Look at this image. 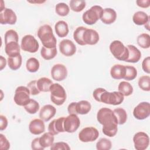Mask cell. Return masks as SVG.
Instances as JSON below:
<instances>
[{
	"instance_id": "obj_1",
	"label": "cell",
	"mask_w": 150,
	"mask_h": 150,
	"mask_svg": "<svg viewBox=\"0 0 150 150\" xmlns=\"http://www.w3.org/2000/svg\"><path fill=\"white\" fill-rule=\"evenodd\" d=\"M97 120L103 125L102 131L104 135L113 137L117 134L118 124L112 110L107 107L100 108L97 114Z\"/></svg>"
},
{
	"instance_id": "obj_2",
	"label": "cell",
	"mask_w": 150,
	"mask_h": 150,
	"mask_svg": "<svg viewBox=\"0 0 150 150\" xmlns=\"http://www.w3.org/2000/svg\"><path fill=\"white\" fill-rule=\"evenodd\" d=\"M39 39L40 40L43 46L46 48H53L56 47L57 40L53 33L52 27L47 24L41 26L37 33Z\"/></svg>"
},
{
	"instance_id": "obj_3",
	"label": "cell",
	"mask_w": 150,
	"mask_h": 150,
	"mask_svg": "<svg viewBox=\"0 0 150 150\" xmlns=\"http://www.w3.org/2000/svg\"><path fill=\"white\" fill-rule=\"evenodd\" d=\"M109 48L111 54L117 60L125 62L128 59L129 55L128 48L121 41L117 40L112 41Z\"/></svg>"
},
{
	"instance_id": "obj_4",
	"label": "cell",
	"mask_w": 150,
	"mask_h": 150,
	"mask_svg": "<svg viewBox=\"0 0 150 150\" xmlns=\"http://www.w3.org/2000/svg\"><path fill=\"white\" fill-rule=\"evenodd\" d=\"M50 100L57 105H62L66 100V93L64 87L59 83H53L50 87Z\"/></svg>"
},
{
	"instance_id": "obj_5",
	"label": "cell",
	"mask_w": 150,
	"mask_h": 150,
	"mask_svg": "<svg viewBox=\"0 0 150 150\" xmlns=\"http://www.w3.org/2000/svg\"><path fill=\"white\" fill-rule=\"evenodd\" d=\"M103 9L100 5H94L84 12L82 15L83 21L87 25H92L100 19Z\"/></svg>"
},
{
	"instance_id": "obj_6",
	"label": "cell",
	"mask_w": 150,
	"mask_h": 150,
	"mask_svg": "<svg viewBox=\"0 0 150 150\" xmlns=\"http://www.w3.org/2000/svg\"><path fill=\"white\" fill-rule=\"evenodd\" d=\"M124 100V96L119 91L108 92L106 90L100 97V102L110 105H120Z\"/></svg>"
},
{
	"instance_id": "obj_7",
	"label": "cell",
	"mask_w": 150,
	"mask_h": 150,
	"mask_svg": "<svg viewBox=\"0 0 150 150\" xmlns=\"http://www.w3.org/2000/svg\"><path fill=\"white\" fill-rule=\"evenodd\" d=\"M30 91L27 87L19 86L15 91L14 101L18 105L25 106L30 100Z\"/></svg>"
},
{
	"instance_id": "obj_8",
	"label": "cell",
	"mask_w": 150,
	"mask_h": 150,
	"mask_svg": "<svg viewBox=\"0 0 150 150\" xmlns=\"http://www.w3.org/2000/svg\"><path fill=\"white\" fill-rule=\"evenodd\" d=\"M39 45L38 40L31 35L24 36L21 43V48L22 50L29 53H35L39 49Z\"/></svg>"
},
{
	"instance_id": "obj_9",
	"label": "cell",
	"mask_w": 150,
	"mask_h": 150,
	"mask_svg": "<svg viewBox=\"0 0 150 150\" xmlns=\"http://www.w3.org/2000/svg\"><path fill=\"white\" fill-rule=\"evenodd\" d=\"M99 136V132L93 127H87L79 133V139L83 142H89L96 141Z\"/></svg>"
},
{
	"instance_id": "obj_10",
	"label": "cell",
	"mask_w": 150,
	"mask_h": 150,
	"mask_svg": "<svg viewBox=\"0 0 150 150\" xmlns=\"http://www.w3.org/2000/svg\"><path fill=\"white\" fill-rule=\"evenodd\" d=\"M134 148L137 150H145L149 145L148 135L144 132H138L133 137Z\"/></svg>"
},
{
	"instance_id": "obj_11",
	"label": "cell",
	"mask_w": 150,
	"mask_h": 150,
	"mask_svg": "<svg viewBox=\"0 0 150 150\" xmlns=\"http://www.w3.org/2000/svg\"><path fill=\"white\" fill-rule=\"evenodd\" d=\"M63 125L65 132L73 133L80 127V120L76 114H69L64 118Z\"/></svg>"
},
{
	"instance_id": "obj_12",
	"label": "cell",
	"mask_w": 150,
	"mask_h": 150,
	"mask_svg": "<svg viewBox=\"0 0 150 150\" xmlns=\"http://www.w3.org/2000/svg\"><path fill=\"white\" fill-rule=\"evenodd\" d=\"M150 115V104L148 102L139 103L133 110L134 117L139 120L147 118Z\"/></svg>"
},
{
	"instance_id": "obj_13",
	"label": "cell",
	"mask_w": 150,
	"mask_h": 150,
	"mask_svg": "<svg viewBox=\"0 0 150 150\" xmlns=\"http://www.w3.org/2000/svg\"><path fill=\"white\" fill-rule=\"evenodd\" d=\"M51 76L52 79L57 81H61L66 79L67 76L66 67L62 64H56L51 69Z\"/></svg>"
},
{
	"instance_id": "obj_14",
	"label": "cell",
	"mask_w": 150,
	"mask_h": 150,
	"mask_svg": "<svg viewBox=\"0 0 150 150\" xmlns=\"http://www.w3.org/2000/svg\"><path fill=\"white\" fill-rule=\"evenodd\" d=\"M16 21L17 16L12 9L5 8L0 12L1 24L14 25L16 22Z\"/></svg>"
},
{
	"instance_id": "obj_15",
	"label": "cell",
	"mask_w": 150,
	"mask_h": 150,
	"mask_svg": "<svg viewBox=\"0 0 150 150\" xmlns=\"http://www.w3.org/2000/svg\"><path fill=\"white\" fill-rule=\"evenodd\" d=\"M59 47L60 53L67 57L74 55L76 52L75 44L69 39L62 40L59 43Z\"/></svg>"
},
{
	"instance_id": "obj_16",
	"label": "cell",
	"mask_w": 150,
	"mask_h": 150,
	"mask_svg": "<svg viewBox=\"0 0 150 150\" xmlns=\"http://www.w3.org/2000/svg\"><path fill=\"white\" fill-rule=\"evenodd\" d=\"M99 39V34L96 30L86 28L83 34V40L86 45H94L98 42Z\"/></svg>"
},
{
	"instance_id": "obj_17",
	"label": "cell",
	"mask_w": 150,
	"mask_h": 150,
	"mask_svg": "<svg viewBox=\"0 0 150 150\" xmlns=\"http://www.w3.org/2000/svg\"><path fill=\"white\" fill-rule=\"evenodd\" d=\"M64 118V117H61L52 121L48 125L49 132L53 135H57L60 132H64L63 125Z\"/></svg>"
},
{
	"instance_id": "obj_18",
	"label": "cell",
	"mask_w": 150,
	"mask_h": 150,
	"mask_svg": "<svg viewBox=\"0 0 150 150\" xmlns=\"http://www.w3.org/2000/svg\"><path fill=\"white\" fill-rule=\"evenodd\" d=\"M42 119L36 118L32 120L29 124V130L33 135H40L45 131V125Z\"/></svg>"
},
{
	"instance_id": "obj_19",
	"label": "cell",
	"mask_w": 150,
	"mask_h": 150,
	"mask_svg": "<svg viewBox=\"0 0 150 150\" xmlns=\"http://www.w3.org/2000/svg\"><path fill=\"white\" fill-rule=\"evenodd\" d=\"M56 112V108L50 105H45L40 110L39 117L44 121H49L52 118H53Z\"/></svg>"
},
{
	"instance_id": "obj_20",
	"label": "cell",
	"mask_w": 150,
	"mask_h": 150,
	"mask_svg": "<svg viewBox=\"0 0 150 150\" xmlns=\"http://www.w3.org/2000/svg\"><path fill=\"white\" fill-rule=\"evenodd\" d=\"M117 19V13L114 9L110 8L103 9L100 18L101 22L105 25H110L114 23Z\"/></svg>"
},
{
	"instance_id": "obj_21",
	"label": "cell",
	"mask_w": 150,
	"mask_h": 150,
	"mask_svg": "<svg viewBox=\"0 0 150 150\" xmlns=\"http://www.w3.org/2000/svg\"><path fill=\"white\" fill-rule=\"evenodd\" d=\"M127 47L129 52V55L125 62L133 63L138 62L141 58V53L140 50L132 45H128Z\"/></svg>"
},
{
	"instance_id": "obj_22",
	"label": "cell",
	"mask_w": 150,
	"mask_h": 150,
	"mask_svg": "<svg viewBox=\"0 0 150 150\" xmlns=\"http://www.w3.org/2000/svg\"><path fill=\"white\" fill-rule=\"evenodd\" d=\"M110 75L114 79H124L125 75V66L120 64H114L110 69Z\"/></svg>"
},
{
	"instance_id": "obj_23",
	"label": "cell",
	"mask_w": 150,
	"mask_h": 150,
	"mask_svg": "<svg viewBox=\"0 0 150 150\" xmlns=\"http://www.w3.org/2000/svg\"><path fill=\"white\" fill-rule=\"evenodd\" d=\"M54 30L57 35L60 38L66 37L69 32V26L64 21H59L54 25Z\"/></svg>"
},
{
	"instance_id": "obj_24",
	"label": "cell",
	"mask_w": 150,
	"mask_h": 150,
	"mask_svg": "<svg viewBox=\"0 0 150 150\" xmlns=\"http://www.w3.org/2000/svg\"><path fill=\"white\" fill-rule=\"evenodd\" d=\"M20 48L18 42H11L5 45V52L8 57L15 56L20 54Z\"/></svg>"
},
{
	"instance_id": "obj_25",
	"label": "cell",
	"mask_w": 150,
	"mask_h": 150,
	"mask_svg": "<svg viewBox=\"0 0 150 150\" xmlns=\"http://www.w3.org/2000/svg\"><path fill=\"white\" fill-rule=\"evenodd\" d=\"M132 21L135 25H144L149 21V16L143 11H138L134 13Z\"/></svg>"
},
{
	"instance_id": "obj_26",
	"label": "cell",
	"mask_w": 150,
	"mask_h": 150,
	"mask_svg": "<svg viewBox=\"0 0 150 150\" xmlns=\"http://www.w3.org/2000/svg\"><path fill=\"white\" fill-rule=\"evenodd\" d=\"M53 84L52 81L47 77H41L37 80L36 84L38 90L40 92L50 91V87Z\"/></svg>"
},
{
	"instance_id": "obj_27",
	"label": "cell",
	"mask_w": 150,
	"mask_h": 150,
	"mask_svg": "<svg viewBox=\"0 0 150 150\" xmlns=\"http://www.w3.org/2000/svg\"><path fill=\"white\" fill-rule=\"evenodd\" d=\"M91 109L90 103L87 100H81L76 102V111L77 114L85 115L88 114Z\"/></svg>"
},
{
	"instance_id": "obj_28",
	"label": "cell",
	"mask_w": 150,
	"mask_h": 150,
	"mask_svg": "<svg viewBox=\"0 0 150 150\" xmlns=\"http://www.w3.org/2000/svg\"><path fill=\"white\" fill-rule=\"evenodd\" d=\"M54 135L49 132L44 133L40 137H39V143L44 149L45 148L50 147L54 143Z\"/></svg>"
},
{
	"instance_id": "obj_29",
	"label": "cell",
	"mask_w": 150,
	"mask_h": 150,
	"mask_svg": "<svg viewBox=\"0 0 150 150\" xmlns=\"http://www.w3.org/2000/svg\"><path fill=\"white\" fill-rule=\"evenodd\" d=\"M7 62H8V64L9 67L11 70H16L19 69L22 65V56L20 54L15 56L8 57Z\"/></svg>"
},
{
	"instance_id": "obj_30",
	"label": "cell",
	"mask_w": 150,
	"mask_h": 150,
	"mask_svg": "<svg viewBox=\"0 0 150 150\" xmlns=\"http://www.w3.org/2000/svg\"><path fill=\"white\" fill-rule=\"evenodd\" d=\"M118 90L124 96H129L131 95L134 91L132 85L127 81L120 82L118 86Z\"/></svg>"
},
{
	"instance_id": "obj_31",
	"label": "cell",
	"mask_w": 150,
	"mask_h": 150,
	"mask_svg": "<svg viewBox=\"0 0 150 150\" xmlns=\"http://www.w3.org/2000/svg\"><path fill=\"white\" fill-rule=\"evenodd\" d=\"M40 54L45 60H51L53 59L57 54L56 47L53 48H46L42 46L40 50Z\"/></svg>"
},
{
	"instance_id": "obj_32",
	"label": "cell",
	"mask_w": 150,
	"mask_h": 150,
	"mask_svg": "<svg viewBox=\"0 0 150 150\" xmlns=\"http://www.w3.org/2000/svg\"><path fill=\"white\" fill-rule=\"evenodd\" d=\"M113 112L117 119L118 124L122 125L125 123L127 120V113L124 108L118 107L115 108Z\"/></svg>"
},
{
	"instance_id": "obj_33",
	"label": "cell",
	"mask_w": 150,
	"mask_h": 150,
	"mask_svg": "<svg viewBox=\"0 0 150 150\" xmlns=\"http://www.w3.org/2000/svg\"><path fill=\"white\" fill-rule=\"evenodd\" d=\"M138 45L143 49H148L150 47V36L148 33H141L137 39Z\"/></svg>"
},
{
	"instance_id": "obj_34",
	"label": "cell",
	"mask_w": 150,
	"mask_h": 150,
	"mask_svg": "<svg viewBox=\"0 0 150 150\" xmlns=\"http://www.w3.org/2000/svg\"><path fill=\"white\" fill-rule=\"evenodd\" d=\"M39 62L35 57H30L27 60L26 63V67L28 71L30 73H35L39 70Z\"/></svg>"
},
{
	"instance_id": "obj_35",
	"label": "cell",
	"mask_w": 150,
	"mask_h": 150,
	"mask_svg": "<svg viewBox=\"0 0 150 150\" xmlns=\"http://www.w3.org/2000/svg\"><path fill=\"white\" fill-rule=\"evenodd\" d=\"M23 107L27 112L30 114H34L38 111L40 105L38 101L33 99H30L28 103L23 106Z\"/></svg>"
},
{
	"instance_id": "obj_36",
	"label": "cell",
	"mask_w": 150,
	"mask_h": 150,
	"mask_svg": "<svg viewBox=\"0 0 150 150\" xmlns=\"http://www.w3.org/2000/svg\"><path fill=\"white\" fill-rule=\"evenodd\" d=\"M70 9L76 12H80L82 11L86 5L85 1L81 0H71L69 2Z\"/></svg>"
},
{
	"instance_id": "obj_37",
	"label": "cell",
	"mask_w": 150,
	"mask_h": 150,
	"mask_svg": "<svg viewBox=\"0 0 150 150\" xmlns=\"http://www.w3.org/2000/svg\"><path fill=\"white\" fill-rule=\"evenodd\" d=\"M55 12L60 16H66L70 12V8L66 3L60 2L56 5Z\"/></svg>"
},
{
	"instance_id": "obj_38",
	"label": "cell",
	"mask_w": 150,
	"mask_h": 150,
	"mask_svg": "<svg viewBox=\"0 0 150 150\" xmlns=\"http://www.w3.org/2000/svg\"><path fill=\"white\" fill-rule=\"evenodd\" d=\"M86 29V27L79 26L76 29L73 33V38L75 42L81 46L86 45L83 40V34Z\"/></svg>"
},
{
	"instance_id": "obj_39",
	"label": "cell",
	"mask_w": 150,
	"mask_h": 150,
	"mask_svg": "<svg viewBox=\"0 0 150 150\" xmlns=\"http://www.w3.org/2000/svg\"><path fill=\"white\" fill-rule=\"evenodd\" d=\"M138 84L139 87L143 91H150V77L149 76H142L139 77Z\"/></svg>"
},
{
	"instance_id": "obj_40",
	"label": "cell",
	"mask_w": 150,
	"mask_h": 150,
	"mask_svg": "<svg viewBox=\"0 0 150 150\" xmlns=\"http://www.w3.org/2000/svg\"><path fill=\"white\" fill-rule=\"evenodd\" d=\"M111 147V141L106 138L100 139L96 143V149L98 150H110Z\"/></svg>"
},
{
	"instance_id": "obj_41",
	"label": "cell",
	"mask_w": 150,
	"mask_h": 150,
	"mask_svg": "<svg viewBox=\"0 0 150 150\" xmlns=\"http://www.w3.org/2000/svg\"><path fill=\"white\" fill-rule=\"evenodd\" d=\"M137 76V70L132 66H125V75L124 78L126 81L133 80Z\"/></svg>"
},
{
	"instance_id": "obj_42",
	"label": "cell",
	"mask_w": 150,
	"mask_h": 150,
	"mask_svg": "<svg viewBox=\"0 0 150 150\" xmlns=\"http://www.w3.org/2000/svg\"><path fill=\"white\" fill-rule=\"evenodd\" d=\"M4 38L5 45L11 42H18L19 36L18 33L13 29H9L7 30L5 33Z\"/></svg>"
},
{
	"instance_id": "obj_43",
	"label": "cell",
	"mask_w": 150,
	"mask_h": 150,
	"mask_svg": "<svg viewBox=\"0 0 150 150\" xmlns=\"http://www.w3.org/2000/svg\"><path fill=\"white\" fill-rule=\"evenodd\" d=\"M51 150H70V147L64 142H57L53 143L50 146Z\"/></svg>"
},
{
	"instance_id": "obj_44",
	"label": "cell",
	"mask_w": 150,
	"mask_h": 150,
	"mask_svg": "<svg viewBox=\"0 0 150 150\" xmlns=\"http://www.w3.org/2000/svg\"><path fill=\"white\" fill-rule=\"evenodd\" d=\"M37 80H32L29 83H28L27 84V87L29 88L30 94L35 96L38 95L40 93V91L38 90L37 87V84H36Z\"/></svg>"
},
{
	"instance_id": "obj_45",
	"label": "cell",
	"mask_w": 150,
	"mask_h": 150,
	"mask_svg": "<svg viewBox=\"0 0 150 150\" xmlns=\"http://www.w3.org/2000/svg\"><path fill=\"white\" fill-rule=\"evenodd\" d=\"M0 149L1 150H8L10 148L9 141L2 134H0Z\"/></svg>"
},
{
	"instance_id": "obj_46",
	"label": "cell",
	"mask_w": 150,
	"mask_h": 150,
	"mask_svg": "<svg viewBox=\"0 0 150 150\" xmlns=\"http://www.w3.org/2000/svg\"><path fill=\"white\" fill-rule=\"evenodd\" d=\"M142 68L144 72L147 74L150 73V57L149 56L145 58L142 63Z\"/></svg>"
},
{
	"instance_id": "obj_47",
	"label": "cell",
	"mask_w": 150,
	"mask_h": 150,
	"mask_svg": "<svg viewBox=\"0 0 150 150\" xmlns=\"http://www.w3.org/2000/svg\"><path fill=\"white\" fill-rule=\"evenodd\" d=\"M31 148L33 150H43L44 148L39 143V138L37 137L33 139L31 142Z\"/></svg>"
},
{
	"instance_id": "obj_48",
	"label": "cell",
	"mask_w": 150,
	"mask_h": 150,
	"mask_svg": "<svg viewBox=\"0 0 150 150\" xmlns=\"http://www.w3.org/2000/svg\"><path fill=\"white\" fill-rule=\"evenodd\" d=\"M105 90V88H96L93 93V96L94 97V98L98 102H100V97L101 94V93L104 91Z\"/></svg>"
},
{
	"instance_id": "obj_49",
	"label": "cell",
	"mask_w": 150,
	"mask_h": 150,
	"mask_svg": "<svg viewBox=\"0 0 150 150\" xmlns=\"http://www.w3.org/2000/svg\"><path fill=\"white\" fill-rule=\"evenodd\" d=\"M0 120H1V122H0V130L1 131H3L4 129H5L8 126V120L6 118V117L3 115H0Z\"/></svg>"
},
{
	"instance_id": "obj_50",
	"label": "cell",
	"mask_w": 150,
	"mask_h": 150,
	"mask_svg": "<svg viewBox=\"0 0 150 150\" xmlns=\"http://www.w3.org/2000/svg\"><path fill=\"white\" fill-rule=\"evenodd\" d=\"M136 4L139 7L147 8L150 6V0H137Z\"/></svg>"
},
{
	"instance_id": "obj_51",
	"label": "cell",
	"mask_w": 150,
	"mask_h": 150,
	"mask_svg": "<svg viewBox=\"0 0 150 150\" xmlns=\"http://www.w3.org/2000/svg\"><path fill=\"white\" fill-rule=\"evenodd\" d=\"M67 111L69 114H76V102H72L67 107Z\"/></svg>"
},
{
	"instance_id": "obj_52",
	"label": "cell",
	"mask_w": 150,
	"mask_h": 150,
	"mask_svg": "<svg viewBox=\"0 0 150 150\" xmlns=\"http://www.w3.org/2000/svg\"><path fill=\"white\" fill-rule=\"evenodd\" d=\"M6 60L3 56H0V70H2L6 66Z\"/></svg>"
},
{
	"instance_id": "obj_53",
	"label": "cell",
	"mask_w": 150,
	"mask_h": 150,
	"mask_svg": "<svg viewBox=\"0 0 150 150\" xmlns=\"http://www.w3.org/2000/svg\"><path fill=\"white\" fill-rule=\"evenodd\" d=\"M28 2H30V3H32V4H41V3H43L45 2V1H28Z\"/></svg>"
},
{
	"instance_id": "obj_54",
	"label": "cell",
	"mask_w": 150,
	"mask_h": 150,
	"mask_svg": "<svg viewBox=\"0 0 150 150\" xmlns=\"http://www.w3.org/2000/svg\"><path fill=\"white\" fill-rule=\"evenodd\" d=\"M149 21H148V22L145 25H144L145 28L148 30H149Z\"/></svg>"
}]
</instances>
